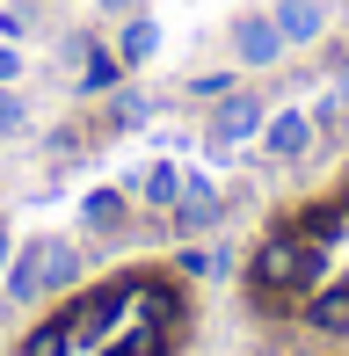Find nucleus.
I'll return each instance as SVG.
<instances>
[{
    "instance_id": "obj_1",
    "label": "nucleus",
    "mask_w": 349,
    "mask_h": 356,
    "mask_svg": "<svg viewBox=\"0 0 349 356\" xmlns=\"http://www.w3.org/2000/svg\"><path fill=\"white\" fill-rule=\"evenodd\" d=\"M327 277V248H306V240L284 225V233H269L262 248H255V262H247V284L262 291V298H284V291H313Z\"/></svg>"
},
{
    "instance_id": "obj_2",
    "label": "nucleus",
    "mask_w": 349,
    "mask_h": 356,
    "mask_svg": "<svg viewBox=\"0 0 349 356\" xmlns=\"http://www.w3.org/2000/svg\"><path fill=\"white\" fill-rule=\"evenodd\" d=\"M124 305H131V284H95V291H81V298L58 313V320H66V334H73V349H81V342H102V334L117 327Z\"/></svg>"
},
{
    "instance_id": "obj_3",
    "label": "nucleus",
    "mask_w": 349,
    "mask_h": 356,
    "mask_svg": "<svg viewBox=\"0 0 349 356\" xmlns=\"http://www.w3.org/2000/svg\"><path fill=\"white\" fill-rule=\"evenodd\" d=\"M262 124H269V117H262L255 95H233V102H218V109H211V153H233V145H247Z\"/></svg>"
},
{
    "instance_id": "obj_4",
    "label": "nucleus",
    "mask_w": 349,
    "mask_h": 356,
    "mask_svg": "<svg viewBox=\"0 0 349 356\" xmlns=\"http://www.w3.org/2000/svg\"><path fill=\"white\" fill-rule=\"evenodd\" d=\"M233 58H241V66H277L284 58L277 15H241V22H233Z\"/></svg>"
},
{
    "instance_id": "obj_5",
    "label": "nucleus",
    "mask_w": 349,
    "mask_h": 356,
    "mask_svg": "<svg viewBox=\"0 0 349 356\" xmlns=\"http://www.w3.org/2000/svg\"><path fill=\"white\" fill-rule=\"evenodd\" d=\"M51 291V240H29L8 262V298H44Z\"/></svg>"
},
{
    "instance_id": "obj_6",
    "label": "nucleus",
    "mask_w": 349,
    "mask_h": 356,
    "mask_svg": "<svg viewBox=\"0 0 349 356\" xmlns=\"http://www.w3.org/2000/svg\"><path fill=\"white\" fill-rule=\"evenodd\" d=\"M277 29H284V44H320L327 37V0H277Z\"/></svg>"
},
{
    "instance_id": "obj_7",
    "label": "nucleus",
    "mask_w": 349,
    "mask_h": 356,
    "mask_svg": "<svg viewBox=\"0 0 349 356\" xmlns=\"http://www.w3.org/2000/svg\"><path fill=\"white\" fill-rule=\"evenodd\" d=\"M262 145H269V160H306V145H313V117L277 109V117L262 124Z\"/></svg>"
},
{
    "instance_id": "obj_8",
    "label": "nucleus",
    "mask_w": 349,
    "mask_h": 356,
    "mask_svg": "<svg viewBox=\"0 0 349 356\" xmlns=\"http://www.w3.org/2000/svg\"><path fill=\"white\" fill-rule=\"evenodd\" d=\"M168 225H174V233H204V225H218V197H211V189H197V182H189L182 197L168 204Z\"/></svg>"
},
{
    "instance_id": "obj_9",
    "label": "nucleus",
    "mask_w": 349,
    "mask_h": 356,
    "mask_svg": "<svg viewBox=\"0 0 349 356\" xmlns=\"http://www.w3.org/2000/svg\"><path fill=\"white\" fill-rule=\"evenodd\" d=\"M291 233L306 240V248H327V240H342V233H349V218H342V204H313V211H298V218H291Z\"/></svg>"
},
{
    "instance_id": "obj_10",
    "label": "nucleus",
    "mask_w": 349,
    "mask_h": 356,
    "mask_svg": "<svg viewBox=\"0 0 349 356\" xmlns=\"http://www.w3.org/2000/svg\"><path fill=\"white\" fill-rule=\"evenodd\" d=\"M306 313H313V327H320V334H349V277L327 284V291H313Z\"/></svg>"
},
{
    "instance_id": "obj_11",
    "label": "nucleus",
    "mask_w": 349,
    "mask_h": 356,
    "mask_svg": "<svg viewBox=\"0 0 349 356\" xmlns=\"http://www.w3.org/2000/svg\"><path fill=\"white\" fill-rule=\"evenodd\" d=\"M153 51H161V29H153L146 15H124V37H117V58H124V66H146Z\"/></svg>"
},
{
    "instance_id": "obj_12",
    "label": "nucleus",
    "mask_w": 349,
    "mask_h": 356,
    "mask_svg": "<svg viewBox=\"0 0 349 356\" xmlns=\"http://www.w3.org/2000/svg\"><path fill=\"white\" fill-rule=\"evenodd\" d=\"M138 189H146V204H153V211H168V204L189 189V175L174 168V160H161V168H146V182H138Z\"/></svg>"
},
{
    "instance_id": "obj_13",
    "label": "nucleus",
    "mask_w": 349,
    "mask_h": 356,
    "mask_svg": "<svg viewBox=\"0 0 349 356\" xmlns=\"http://www.w3.org/2000/svg\"><path fill=\"white\" fill-rule=\"evenodd\" d=\"M22 356H73V334H66V320H44V327H29Z\"/></svg>"
},
{
    "instance_id": "obj_14",
    "label": "nucleus",
    "mask_w": 349,
    "mask_h": 356,
    "mask_svg": "<svg viewBox=\"0 0 349 356\" xmlns=\"http://www.w3.org/2000/svg\"><path fill=\"white\" fill-rule=\"evenodd\" d=\"M88 225H95V233L124 225V197H117V189H95V197H88Z\"/></svg>"
},
{
    "instance_id": "obj_15",
    "label": "nucleus",
    "mask_w": 349,
    "mask_h": 356,
    "mask_svg": "<svg viewBox=\"0 0 349 356\" xmlns=\"http://www.w3.org/2000/svg\"><path fill=\"white\" fill-rule=\"evenodd\" d=\"M15 131H29V109L15 88H0V138H15Z\"/></svg>"
},
{
    "instance_id": "obj_16",
    "label": "nucleus",
    "mask_w": 349,
    "mask_h": 356,
    "mask_svg": "<svg viewBox=\"0 0 349 356\" xmlns=\"http://www.w3.org/2000/svg\"><path fill=\"white\" fill-rule=\"evenodd\" d=\"M117 66H124L117 51H88V73H81V88H109V80H117Z\"/></svg>"
},
{
    "instance_id": "obj_17",
    "label": "nucleus",
    "mask_w": 349,
    "mask_h": 356,
    "mask_svg": "<svg viewBox=\"0 0 349 356\" xmlns=\"http://www.w3.org/2000/svg\"><path fill=\"white\" fill-rule=\"evenodd\" d=\"M73 277H81V248L51 240V284H73Z\"/></svg>"
},
{
    "instance_id": "obj_18",
    "label": "nucleus",
    "mask_w": 349,
    "mask_h": 356,
    "mask_svg": "<svg viewBox=\"0 0 349 356\" xmlns=\"http://www.w3.org/2000/svg\"><path fill=\"white\" fill-rule=\"evenodd\" d=\"M117 124H146V95H117V109H109Z\"/></svg>"
},
{
    "instance_id": "obj_19",
    "label": "nucleus",
    "mask_w": 349,
    "mask_h": 356,
    "mask_svg": "<svg viewBox=\"0 0 349 356\" xmlns=\"http://www.w3.org/2000/svg\"><path fill=\"white\" fill-rule=\"evenodd\" d=\"M15 73H22V51H15V44H0V88H8Z\"/></svg>"
},
{
    "instance_id": "obj_20",
    "label": "nucleus",
    "mask_w": 349,
    "mask_h": 356,
    "mask_svg": "<svg viewBox=\"0 0 349 356\" xmlns=\"http://www.w3.org/2000/svg\"><path fill=\"white\" fill-rule=\"evenodd\" d=\"M95 8H102V15H138L146 0H95Z\"/></svg>"
},
{
    "instance_id": "obj_21",
    "label": "nucleus",
    "mask_w": 349,
    "mask_h": 356,
    "mask_svg": "<svg viewBox=\"0 0 349 356\" xmlns=\"http://www.w3.org/2000/svg\"><path fill=\"white\" fill-rule=\"evenodd\" d=\"M15 262V240H8V225H0V269H8Z\"/></svg>"
},
{
    "instance_id": "obj_22",
    "label": "nucleus",
    "mask_w": 349,
    "mask_h": 356,
    "mask_svg": "<svg viewBox=\"0 0 349 356\" xmlns=\"http://www.w3.org/2000/svg\"><path fill=\"white\" fill-rule=\"evenodd\" d=\"M335 88H342V102H349V66H342V80H335Z\"/></svg>"
},
{
    "instance_id": "obj_23",
    "label": "nucleus",
    "mask_w": 349,
    "mask_h": 356,
    "mask_svg": "<svg viewBox=\"0 0 349 356\" xmlns=\"http://www.w3.org/2000/svg\"><path fill=\"white\" fill-rule=\"evenodd\" d=\"M335 204H342V218H349V189H342V197H335Z\"/></svg>"
}]
</instances>
